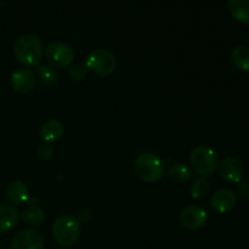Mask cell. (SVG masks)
Masks as SVG:
<instances>
[{
  "label": "cell",
  "instance_id": "3957f363",
  "mask_svg": "<svg viewBox=\"0 0 249 249\" xmlns=\"http://www.w3.org/2000/svg\"><path fill=\"white\" fill-rule=\"evenodd\" d=\"M53 237L62 247H70L77 242L80 232L79 221L73 215H62L56 219L51 228Z\"/></svg>",
  "mask_w": 249,
  "mask_h": 249
},
{
  "label": "cell",
  "instance_id": "5bb4252c",
  "mask_svg": "<svg viewBox=\"0 0 249 249\" xmlns=\"http://www.w3.org/2000/svg\"><path fill=\"white\" fill-rule=\"evenodd\" d=\"M63 125L56 119H51L44 123L40 128V138L45 141V143L53 142L62 138L63 135Z\"/></svg>",
  "mask_w": 249,
  "mask_h": 249
},
{
  "label": "cell",
  "instance_id": "8992f818",
  "mask_svg": "<svg viewBox=\"0 0 249 249\" xmlns=\"http://www.w3.org/2000/svg\"><path fill=\"white\" fill-rule=\"evenodd\" d=\"M45 57L49 65L55 68H66L72 65L74 51L70 45L61 41H53L45 49Z\"/></svg>",
  "mask_w": 249,
  "mask_h": 249
},
{
  "label": "cell",
  "instance_id": "30bf717a",
  "mask_svg": "<svg viewBox=\"0 0 249 249\" xmlns=\"http://www.w3.org/2000/svg\"><path fill=\"white\" fill-rule=\"evenodd\" d=\"M36 74L33 71L28 68H21L12 73L11 87L18 94H27L31 92L36 87Z\"/></svg>",
  "mask_w": 249,
  "mask_h": 249
},
{
  "label": "cell",
  "instance_id": "ac0fdd59",
  "mask_svg": "<svg viewBox=\"0 0 249 249\" xmlns=\"http://www.w3.org/2000/svg\"><path fill=\"white\" fill-rule=\"evenodd\" d=\"M232 62L238 70L249 72V46L240 45L236 46L232 51Z\"/></svg>",
  "mask_w": 249,
  "mask_h": 249
},
{
  "label": "cell",
  "instance_id": "8fae6325",
  "mask_svg": "<svg viewBox=\"0 0 249 249\" xmlns=\"http://www.w3.org/2000/svg\"><path fill=\"white\" fill-rule=\"evenodd\" d=\"M237 203L236 194L230 189H220L214 192L211 199V206L218 213H228L235 208Z\"/></svg>",
  "mask_w": 249,
  "mask_h": 249
},
{
  "label": "cell",
  "instance_id": "7a4b0ae2",
  "mask_svg": "<svg viewBox=\"0 0 249 249\" xmlns=\"http://www.w3.org/2000/svg\"><path fill=\"white\" fill-rule=\"evenodd\" d=\"M136 175L145 182H156L163 178L165 173L164 162L155 153H141L135 160Z\"/></svg>",
  "mask_w": 249,
  "mask_h": 249
},
{
  "label": "cell",
  "instance_id": "5b68a950",
  "mask_svg": "<svg viewBox=\"0 0 249 249\" xmlns=\"http://www.w3.org/2000/svg\"><path fill=\"white\" fill-rule=\"evenodd\" d=\"M85 67L97 77H108L116 70L117 61L111 51L106 49H96L88 55Z\"/></svg>",
  "mask_w": 249,
  "mask_h": 249
},
{
  "label": "cell",
  "instance_id": "277c9868",
  "mask_svg": "<svg viewBox=\"0 0 249 249\" xmlns=\"http://www.w3.org/2000/svg\"><path fill=\"white\" fill-rule=\"evenodd\" d=\"M190 164L201 177H211L219 167V158L215 151L207 146H197L190 153Z\"/></svg>",
  "mask_w": 249,
  "mask_h": 249
},
{
  "label": "cell",
  "instance_id": "ba28073f",
  "mask_svg": "<svg viewBox=\"0 0 249 249\" xmlns=\"http://www.w3.org/2000/svg\"><path fill=\"white\" fill-rule=\"evenodd\" d=\"M181 226L187 230H199L207 223V213L198 206H189L181 211L179 215Z\"/></svg>",
  "mask_w": 249,
  "mask_h": 249
},
{
  "label": "cell",
  "instance_id": "2e32d148",
  "mask_svg": "<svg viewBox=\"0 0 249 249\" xmlns=\"http://www.w3.org/2000/svg\"><path fill=\"white\" fill-rule=\"evenodd\" d=\"M22 220L31 226H41L46 220L45 212L38 206H29L22 213Z\"/></svg>",
  "mask_w": 249,
  "mask_h": 249
},
{
  "label": "cell",
  "instance_id": "9a60e30c",
  "mask_svg": "<svg viewBox=\"0 0 249 249\" xmlns=\"http://www.w3.org/2000/svg\"><path fill=\"white\" fill-rule=\"evenodd\" d=\"M228 9L233 18L249 24V0H229Z\"/></svg>",
  "mask_w": 249,
  "mask_h": 249
},
{
  "label": "cell",
  "instance_id": "6da1fadb",
  "mask_svg": "<svg viewBox=\"0 0 249 249\" xmlns=\"http://www.w3.org/2000/svg\"><path fill=\"white\" fill-rule=\"evenodd\" d=\"M14 53L17 61L23 66L36 67L43 57V44L36 34H23L15 41Z\"/></svg>",
  "mask_w": 249,
  "mask_h": 249
},
{
  "label": "cell",
  "instance_id": "52a82bcc",
  "mask_svg": "<svg viewBox=\"0 0 249 249\" xmlns=\"http://www.w3.org/2000/svg\"><path fill=\"white\" fill-rule=\"evenodd\" d=\"M44 236L39 231L27 229L17 232L11 241V249H44Z\"/></svg>",
  "mask_w": 249,
  "mask_h": 249
},
{
  "label": "cell",
  "instance_id": "e0dca14e",
  "mask_svg": "<svg viewBox=\"0 0 249 249\" xmlns=\"http://www.w3.org/2000/svg\"><path fill=\"white\" fill-rule=\"evenodd\" d=\"M168 175L173 181L178 182V184H185V182L190 181L192 178V170L191 168L187 167L186 164H181V163H177V164L172 165L168 170Z\"/></svg>",
  "mask_w": 249,
  "mask_h": 249
},
{
  "label": "cell",
  "instance_id": "603a6c76",
  "mask_svg": "<svg viewBox=\"0 0 249 249\" xmlns=\"http://www.w3.org/2000/svg\"><path fill=\"white\" fill-rule=\"evenodd\" d=\"M237 190L243 197H249V181L247 180H242L237 184Z\"/></svg>",
  "mask_w": 249,
  "mask_h": 249
},
{
  "label": "cell",
  "instance_id": "7c38bea8",
  "mask_svg": "<svg viewBox=\"0 0 249 249\" xmlns=\"http://www.w3.org/2000/svg\"><path fill=\"white\" fill-rule=\"evenodd\" d=\"M18 211L9 203H0V233L11 230L18 221Z\"/></svg>",
  "mask_w": 249,
  "mask_h": 249
},
{
  "label": "cell",
  "instance_id": "d6986e66",
  "mask_svg": "<svg viewBox=\"0 0 249 249\" xmlns=\"http://www.w3.org/2000/svg\"><path fill=\"white\" fill-rule=\"evenodd\" d=\"M36 75L39 79L46 85H53L57 82L58 79V72L56 71L55 67H53L49 63H43L36 67Z\"/></svg>",
  "mask_w": 249,
  "mask_h": 249
},
{
  "label": "cell",
  "instance_id": "44dd1931",
  "mask_svg": "<svg viewBox=\"0 0 249 249\" xmlns=\"http://www.w3.org/2000/svg\"><path fill=\"white\" fill-rule=\"evenodd\" d=\"M88 70L84 65L82 63H77V65L72 66V68L70 70V78L72 80H83L85 77H87Z\"/></svg>",
  "mask_w": 249,
  "mask_h": 249
},
{
  "label": "cell",
  "instance_id": "7402d4cb",
  "mask_svg": "<svg viewBox=\"0 0 249 249\" xmlns=\"http://www.w3.org/2000/svg\"><path fill=\"white\" fill-rule=\"evenodd\" d=\"M38 155L41 160H50V158L53 156V147L50 145V143H44V145H41L40 147H39Z\"/></svg>",
  "mask_w": 249,
  "mask_h": 249
},
{
  "label": "cell",
  "instance_id": "ffe728a7",
  "mask_svg": "<svg viewBox=\"0 0 249 249\" xmlns=\"http://www.w3.org/2000/svg\"><path fill=\"white\" fill-rule=\"evenodd\" d=\"M209 192V182L206 178L199 177L192 181L190 186V195L192 198L201 199L206 197Z\"/></svg>",
  "mask_w": 249,
  "mask_h": 249
},
{
  "label": "cell",
  "instance_id": "9c48e42d",
  "mask_svg": "<svg viewBox=\"0 0 249 249\" xmlns=\"http://www.w3.org/2000/svg\"><path fill=\"white\" fill-rule=\"evenodd\" d=\"M220 168V175L225 181L238 184L242 181L243 174H245V168L242 162L235 157H226L221 160L219 164Z\"/></svg>",
  "mask_w": 249,
  "mask_h": 249
},
{
  "label": "cell",
  "instance_id": "4fadbf2b",
  "mask_svg": "<svg viewBox=\"0 0 249 249\" xmlns=\"http://www.w3.org/2000/svg\"><path fill=\"white\" fill-rule=\"evenodd\" d=\"M6 194L10 202L12 204H16V206L24 204L29 198L28 187L21 180H15V181L10 182V185L7 186Z\"/></svg>",
  "mask_w": 249,
  "mask_h": 249
}]
</instances>
